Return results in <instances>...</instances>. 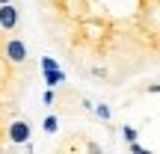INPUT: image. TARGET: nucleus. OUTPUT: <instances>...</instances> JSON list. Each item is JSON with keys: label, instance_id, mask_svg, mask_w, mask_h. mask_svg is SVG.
I'll return each instance as SVG.
<instances>
[{"label": "nucleus", "instance_id": "7", "mask_svg": "<svg viewBox=\"0 0 160 154\" xmlns=\"http://www.w3.org/2000/svg\"><path fill=\"white\" fill-rule=\"evenodd\" d=\"M53 68H59V62H57V59H51V57H42V71H53Z\"/></svg>", "mask_w": 160, "mask_h": 154}, {"label": "nucleus", "instance_id": "1", "mask_svg": "<svg viewBox=\"0 0 160 154\" xmlns=\"http://www.w3.org/2000/svg\"><path fill=\"white\" fill-rule=\"evenodd\" d=\"M39 15L77 68L107 65L122 80L160 62V0H39Z\"/></svg>", "mask_w": 160, "mask_h": 154}, {"label": "nucleus", "instance_id": "5", "mask_svg": "<svg viewBox=\"0 0 160 154\" xmlns=\"http://www.w3.org/2000/svg\"><path fill=\"white\" fill-rule=\"evenodd\" d=\"M59 80H65V71H59V68H53V71H45V86H48V89L59 86Z\"/></svg>", "mask_w": 160, "mask_h": 154}, {"label": "nucleus", "instance_id": "2", "mask_svg": "<svg viewBox=\"0 0 160 154\" xmlns=\"http://www.w3.org/2000/svg\"><path fill=\"white\" fill-rule=\"evenodd\" d=\"M3 57L9 59L12 65H27V45H24L18 36H12V39H6V45H3Z\"/></svg>", "mask_w": 160, "mask_h": 154}, {"label": "nucleus", "instance_id": "10", "mask_svg": "<svg viewBox=\"0 0 160 154\" xmlns=\"http://www.w3.org/2000/svg\"><path fill=\"white\" fill-rule=\"evenodd\" d=\"M128 148H131V154H145V148L137 142V139H133V142H128Z\"/></svg>", "mask_w": 160, "mask_h": 154}, {"label": "nucleus", "instance_id": "9", "mask_svg": "<svg viewBox=\"0 0 160 154\" xmlns=\"http://www.w3.org/2000/svg\"><path fill=\"white\" fill-rule=\"evenodd\" d=\"M122 137H125L128 142H133V139H137V127H131V125H125V127H122Z\"/></svg>", "mask_w": 160, "mask_h": 154}, {"label": "nucleus", "instance_id": "11", "mask_svg": "<svg viewBox=\"0 0 160 154\" xmlns=\"http://www.w3.org/2000/svg\"><path fill=\"white\" fill-rule=\"evenodd\" d=\"M0 3H12V0H0Z\"/></svg>", "mask_w": 160, "mask_h": 154}, {"label": "nucleus", "instance_id": "4", "mask_svg": "<svg viewBox=\"0 0 160 154\" xmlns=\"http://www.w3.org/2000/svg\"><path fill=\"white\" fill-rule=\"evenodd\" d=\"M18 21H21V15H18V6H15V3H0V30L12 33V30L18 27Z\"/></svg>", "mask_w": 160, "mask_h": 154}, {"label": "nucleus", "instance_id": "3", "mask_svg": "<svg viewBox=\"0 0 160 154\" xmlns=\"http://www.w3.org/2000/svg\"><path fill=\"white\" fill-rule=\"evenodd\" d=\"M6 137L12 139V142H30V137H33V127H30L27 119H15L9 125V131H6Z\"/></svg>", "mask_w": 160, "mask_h": 154}, {"label": "nucleus", "instance_id": "8", "mask_svg": "<svg viewBox=\"0 0 160 154\" xmlns=\"http://www.w3.org/2000/svg\"><path fill=\"white\" fill-rule=\"evenodd\" d=\"M42 127H45V133H57V116H48Z\"/></svg>", "mask_w": 160, "mask_h": 154}, {"label": "nucleus", "instance_id": "6", "mask_svg": "<svg viewBox=\"0 0 160 154\" xmlns=\"http://www.w3.org/2000/svg\"><path fill=\"white\" fill-rule=\"evenodd\" d=\"M95 116L101 122H110V107H107V104H98V107H95Z\"/></svg>", "mask_w": 160, "mask_h": 154}]
</instances>
